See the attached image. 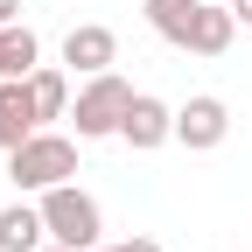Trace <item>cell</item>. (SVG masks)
Masks as SVG:
<instances>
[{"mask_svg":"<svg viewBox=\"0 0 252 252\" xmlns=\"http://www.w3.org/2000/svg\"><path fill=\"white\" fill-rule=\"evenodd\" d=\"M7 175L14 189H56L77 175V140L70 133H28L14 154H7Z\"/></svg>","mask_w":252,"mask_h":252,"instance_id":"cell-2","label":"cell"},{"mask_svg":"<svg viewBox=\"0 0 252 252\" xmlns=\"http://www.w3.org/2000/svg\"><path fill=\"white\" fill-rule=\"evenodd\" d=\"M21 21V0H0V28H14Z\"/></svg>","mask_w":252,"mask_h":252,"instance_id":"cell-14","label":"cell"},{"mask_svg":"<svg viewBox=\"0 0 252 252\" xmlns=\"http://www.w3.org/2000/svg\"><path fill=\"white\" fill-rule=\"evenodd\" d=\"M175 140H182L189 154L224 147V140H231V105L217 98V91H196V98H182V105H175Z\"/></svg>","mask_w":252,"mask_h":252,"instance_id":"cell-4","label":"cell"},{"mask_svg":"<svg viewBox=\"0 0 252 252\" xmlns=\"http://www.w3.org/2000/svg\"><path fill=\"white\" fill-rule=\"evenodd\" d=\"M42 252H70V245H56V238H49V245H42Z\"/></svg>","mask_w":252,"mask_h":252,"instance_id":"cell-16","label":"cell"},{"mask_svg":"<svg viewBox=\"0 0 252 252\" xmlns=\"http://www.w3.org/2000/svg\"><path fill=\"white\" fill-rule=\"evenodd\" d=\"M126 105H133V84H126L119 70H98V77H84V91L70 98L77 140H112V133H119V119H126Z\"/></svg>","mask_w":252,"mask_h":252,"instance_id":"cell-3","label":"cell"},{"mask_svg":"<svg viewBox=\"0 0 252 252\" xmlns=\"http://www.w3.org/2000/svg\"><path fill=\"white\" fill-rule=\"evenodd\" d=\"M231 14H238V21H245V28H252V0H231Z\"/></svg>","mask_w":252,"mask_h":252,"instance_id":"cell-15","label":"cell"},{"mask_svg":"<svg viewBox=\"0 0 252 252\" xmlns=\"http://www.w3.org/2000/svg\"><path fill=\"white\" fill-rule=\"evenodd\" d=\"M28 133H42V112H35V91L28 77H0V147H21Z\"/></svg>","mask_w":252,"mask_h":252,"instance_id":"cell-7","label":"cell"},{"mask_svg":"<svg viewBox=\"0 0 252 252\" xmlns=\"http://www.w3.org/2000/svg\"><path fill=\"white\" fill-rule=\"evenodd\" d=\"M140 14H147V28L161 42L189 49V35H196V21H203V0H140Z\"/></svg>","mask_w":252,"mask_h":252,"instance_id":"cell-9","label":"cell"},{"mask_svg":"<svg viewBox=\"0 0 252 252\" xmlns=\"http://www.w3.org/2000/svg\"><path fill=\"white\" fill-rule=\"evenodd\" d=\"M91 252H112V245H91Z\"/></svg>","mask_w":252,"mask_h":252,"instance_id":"cell-17","label":"cell"},{"mask_svg":"<svg viewBox=\"0 0 252 252\" xmlns=\"http://www.w3.org/2000/svg\"><path fill=\"white\" fill-rule=\"evenodd\" d=\"M112 252H161V238H126V245H112Z\"/></svg>","mask_w":252,"mask_h":252,"instance_id":"cell-13","label":"cell"},{"mask_svg":"<svg viewBox=\"0 0 252 252\" xmlns=\"http://www.w3.org/2000/svg\"><path fill=\"white\" fill-rule=\"evenodd\" d=\"M119 140L133 147V154L168 147L175 140V105H161L154 91H133V105H126V119H119Z\"/></svg>","mask_w":252,"mask_h":252,"instance_id":"cell-5","label":"cell"},{"mask_svg":"<svg viewBox=\"0 0 252 252\" xmlns=\"http://www.w3.org/2000/svg\"><path fill=\"white\" fill-rule=\"evenodd\" d=\"M231 35H238V14H231V0H224V7H203L196 35H189V56H224V49H231Z\"/></svg>","mask_w":252,"mask_h":252,"instance_id":"cell-11","label":"cell"},{"mask_svg":"<svg viewBox=\"0 0 252 252\" xmlns=\"http://www.w3.org/2000/svg\"><path fill=\"white\" fill-rule=\"evenodd\" d=\"M28 91H35V112L42 119H70V77H63V70L35 63V70H28Z\"/></svg>","mask_w":252,"mask_h":252,"instance_id":"cell-12","label":"cell"},{"mask_svg":"<svg viewBox=\"0 0 252 252\" xmlns=\"http://www.w3.org/2000/svg\"><path fill=\"white\" fill-rule=\"evenodd\" d=\"M63 63H70L77 77H98V70L119 63V35H112L105 21H77L70 35H63Z\"/></svg>","mask_w":252,"mask_h":252,"instance_id":"cell-6","label":"cell"},{"mask_svg":"<svg viewBox=\"0 0 252 252\" xmlns=\"http://www.w3.org/2000/svg\"><path fill=\"white\" fill-rule=\"evenodd\" d=\"M49 245V217H42V203H7L0 210V252H42Z\"/></svg>","mask_w":252,"mask_h":252,"instance_id":"cell-8","label":"cell"},{"mask_svg":"<svg viewBox=\"0 0 252 252\" xmlns=\"http://www.w3.org/2000/svg\"><path fill=\"white\" fill-rule=\"evenodd\" d=\"M42 217H49V238L70 245V252L105 245V210H98V196H91V189H77V182L42 189Z\"/></svg>","mask_w":252,"mask_h":252,"instance_id":"cell-1","label":"cell"},{"mask_svg":"<svg viewBox=\"0 0 252 252\" xmlns=\"http://www.w3.org/2000/svg\"><path fill=\"white\" fill-rule=\"evenodd\" d=\"M42 63V42H35V28L14 21V28H0V77H28Z\"/></svg>","mask_w":252,"mask_h":252,"instance_id":"cell-10","label":"cell"}]
</instances>
